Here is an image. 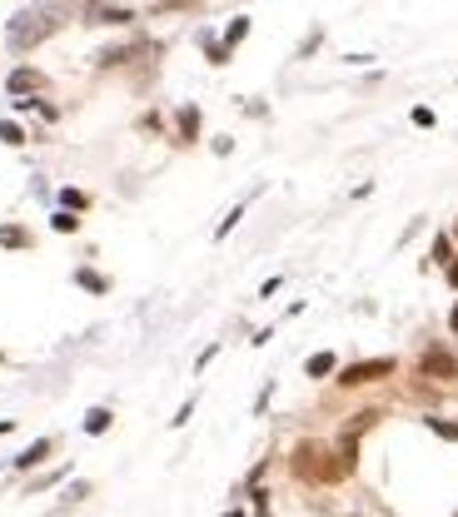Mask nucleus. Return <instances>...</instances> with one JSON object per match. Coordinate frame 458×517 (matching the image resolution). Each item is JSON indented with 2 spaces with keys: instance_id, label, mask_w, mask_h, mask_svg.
I'll use <instances>...</instances> for the list:
<instances>
[{
  "instance_id": "19",
  "label": "nucleus",
  "mask_w": 458,
  "mask_h": 517,
  "mask_svg": "<svg viewBox=\"0 0 458 517\" xmlns=\"http://www.w3.org/2000/svg\"><path fill=\"white\" fill-rule=\"evenodd\" d=\"M454 234H458V229H454Z\"/></svg>"
},
{
  "instance_id": "15",
  "label": "nucleus",
  "mask_w": 458,
  "mask_h": 517,
  "mask_svg": "<svg viewBox=\"0 0 458 517\" xmlns=\"http://www.w3.org/2000/svg\"><path fill=\"white\" fill-rule=\"evenodd\" d=\"M0 139H5V145H20V139H26V135H20V129H15V125H0Z\"/></svg>"
},
{
  "instance_id": "13",
  "label": "nucleus",
  "mask_w": 458,
  "mask_h": 517,
  "mask_svg": "<svg viewBox=\"0 0 458 517\" xmlns=\"http://www.w3.org/2000/svg\"><path fill=\"white\" fill-rule=\"evenodd\" d=\"M75 224H80L75 215H55V229H60V234H75Z\"/></svg>"
},
{
  "instance_id": "12",
  "label": "nucleus",
  "mask_w": 458,
  "mask_h": 517,
  "mask_svg": "<svg viewBox=\"0 0 458 517\" xmlns=\"http://www.w3.org/2000/svg\"><path fill=\"white\" fill-rule=\"evenodd\" d=\"M244 30H249V20H244V15H240V20L229 26V40H225V45H240V40H244Z\"/></svg>"
},
{
  "instance_id": "3",
  "label": "nucleus",
  "mask_w": 458,
  "mask_h": 517,
  "mask_svg": "<svg viewBox=\"0 0 458 517\" xmlns=\"http://www.w3.org/2000/svg\"><path fill=\"white\" fill-rule=\"evenodd\" d=\"M394 373V358H369V364H354V368H344V388H359V383H374V379H389Z\"/></svg>"
},
{
  "instance_id": "9",
  "label": "nucleus",
  "mask_w": 458,
  "mask_h": 517,
  "mask_svg": "<svg viewBox=\"0 0 458 517\" xmlns=\"http://www.w3.org/2000/svg\"><path fill=\"white\" fill-rule=\"evenodd\" d=\"M110 428V413H105V408H95V413L85 418V433H105Z\"/></svg>"
},
{
  "instance_id": "1",
  "label": "nucleus",
  "mask_w": 458,
  "mask_h": 517,
  "mask_svg": "<svg viewBox=\"0 0 458 517\" xmlns=\"http://www.w3.org/2000/svg\"><path fill=\"white\" fill-rule=\"evenodd\" d=\"M354 467V438H344V448H324V443H299L294 448V473L309 482H339Z\"/></svg>"
},
{
  "instance_id": "4",
  "label": "nucleus",
  "mask_w": 458,
  "mask_h": 517,
  "mask_svg": "<svg viewBox=\"0 0 458 517\" xmlns=\"http://www.w3.org/2000/svg\"><path fill=\"white\" fill-rule=\"evenodd\" d=\"M423 373H429V379H454L458 364L448 354H438V349H433V354H423Z\"/></svg>"
},
{
  "instance_id": "2",
  "label": "nucleus",
  "mask_w": 458,
  "mask_h": 517,
  "mask_svg": "<svg viewBox=\"0 0 458 517\" xmlns=\"http://www.w3.org/2000/svg\"><path fill=\"white\" fill-rule=\"evenodd\" d=\"M55 30V15L51 11H26V15H15L11 20V45L15 51H30L36 40H45Z\"/></svg>"
},
{
  "instance_id": "6",
  "label": "nucleus",
  "mask_w": 458,
  "mask_h": 517,
  "mask_svg": "<svg viewBox=\"0 0 458 517\" xmlns=\"http://www.w3.org/2000/svg\"><path fill=\"white\" fill-rule=\"evenodd\" d=\"M90 20H100V26H120V20H135V15H130V11H110V5H95Z\"/></svg>"
},
{
  "instance_id": "18",
  "label": "nucleus",
  "mask_w": 458,
  "mask_h": 517,
  "mask_svg": "<svg viewBox=\"0 0 458 517\" xmlns=\"http://www.w3.org/2000/svg\"><path fill=\"white\" fill-rule=\"evenodd\" d=\"M229 517H244V513H229Z\"/></svg>"
},
{
  "instance_id": "8",
  "label": "nucleus",
  "mask_w": 458,
  "mask_h": 517,
  "mask_svg": "<svg viewBox=\"0 0 458 517\" xmlns=\"http://www.w3.org/2000/svg\"><path fill=\"white\" fill-rule=\"evenodd\" d=\"M329 368H334V354H314V358L304 364V373H309V379H324Z\"/></svg>"
},
{
  "instance_id": "16",
  "label": "nucleus",
  "mask_w": 458,
  "mask_h": 517,
  "mask_svg": "<svg viewBox=\"0 0 458 517\" xmlns=\"http://www.w3.org/2000/svg\"><path fill=\"white\" fill-rule=\"evenodd\" d=\"M448 284H454V289H458V264H448Z\"/></svg>"
},
{
  "instance_id": "11",
  "label": "nucleus",
  "mask_w": 458,
  "mask_h": 517,
  "mask_svg": "<svg viewBox=\"0 0 458 517\" xmlns=\"http://www.w3.org/2000/svg\"><path fill=\"white\" fill-rule=\"evenodd\" d=\"M179 129H185V139H194V129H200V114L185 110V114H179Z\"/></svg>"
},
{
  "instance_id": "17",
  "label": "nucleus",
  "mask_w": 458,
  "mask_h": 517,
  "mask_svg": "<svg viewBox=\"0 0 458 517\" xmlns=\"http://www.w3.org/2000/svg\"><path fill=\"white\" fill-rule=\"evenodd\" d=\"M454 328H458V309H454Z\"/></svg>"
},
{
  "instance_id": "7",
  "label": "nucleus",
  "mask_w": 458,
  "mask_h": 517,
  "mask_svg": "<svg viewBox=\"0 0 458 517\" xmlns=\"http://www.w3.org/2000/svg\"><path fill=\"white\" fill-rule=\"evenodd\" d=\"M36 85H40L36 70H15L11 75V95H26V90H36Z\"/></svg>"
},
{
  "instance_id": "5",
  "label": "nucleus",
  "mask_w": 458,
  "mask_h": 517,
  "mask_svg": "<svg viewBox=\"0 0 458 517\" xmlns=\"http://www.w3.org/2000/svg\"><path fill=\"white\" fill-rule=\"evenodd\" d=\"M45 458H51V443L40 438V443H30L26 453L15 458V467H36V463H45Z\"/></svg>"
},
{
  "instance_id": "14",
  "label": "nucleus",
  "mask_w": 458,
  "mask_h": 517,
  "mask_svg": "<svg viewBox=\"0 0 458 517\" xmlns=\"http://www.w3.org/2000/svg\"><path fill=\"white\" fill-rule=\"evenodd\" d=\"M75 278H80V284H85V289H95V294L105 289V278H100V274H90V269H85V274H75Z\"/></svg>"
},
{
  "instance_id": "10",
  "label": "nucleus",
  "mask_w": 458,
  "mask_h": 517,
  "mask_svg": "<svg viewBox=\"0 0 458 517\" xmlns=\"http://www.w3.org/2000/svg\"><path fill=\"white\" fill-rule=\"evenodd\" d=\"M0 244H11V249H20V244H30V239H26V229H0Z\"/></svg>"
}]
</instances>
